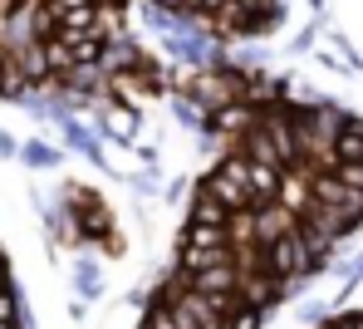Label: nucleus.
Here are the masks:
<instances>
[{
	"label": "nucleus",
	"mask_w": 363,
	"mask_h": 329,
	"mask_svg": "<svg viewBox=\"0 0 363 329\" xmlns=\"http://www.w3.org/2000/svg\"><path fill=\"white\" fill-rule=\"evenodd\" d=\"M64 211L74 216V226H79V241H84V251H99L113 231H118V211H113V201L104 197L94 182H79V177H64L60 192H55Z\"/></svg>",
	"instance_id": "1"
},
{
	"label": "nucleus",
	"mask_w": 363,
	"mask_h": 329,
	"mask_svg": "<svg viewBox=\"0 0 363 329\" xmlns=\"http://www.w3.org/2000/svg\"><path fill=\"white\" fill-rule=\"evenodd\" d=\"M201 192H211L216 201H226L231 211H255V192H250V157L231 152L221 162H211L201 177H196Z\"/></svg>",
	"instance_id": "2"
},
{
	"label": "nucleus",
	"mask_w": 363,
	"mask_h": 329,
	"mask_svg": "<svg viewBox=\"0 0 363 329\" xmlns=\"http://www.w3.org/2000/svg\"><path fill=\"white\" fill-rule=\"evenodd\" d=\"M290 231H300V216L285 206V201H265V206H255V241L260 246H275L280 236H290Z\"/></svg>",
	"instance_id": "3"
},
{
	"label": "nucleus",
	"mask_w": 363,
	"mask_h": 329,
	"mask_svg": "<svg viewBox=\"0 0 363 329\" xmlns=\"http://www.w3.org/2000/svg\"><path fill=\"white\" fill-rule=\"evenodd\" d=\"M186 285L196 295H226V290H241V270L226 265H206V270H186Z\"/></svg>",
	"instance_id": "4"
},
{
	"label": "nucleus",
	"mask_w": 363,
	"mask_h": 329,
	"mask_svg": "<svg viewBox=\"0 0 363 329\" xmlns=\"http://www.w3.org/2000/svg\"><path fill=\"white\" fill-rule=\"evenodd\" d=\"M69 280H74V290H79V300H84V305L104 300V265H99V256H74Z\"/></svg>",
	"instance_id": "5"
},
{
	"label": "nucleus",
	"mask_w": 363,
	"mask_h": 329,
	"mask_svg": "<svg viewBox=\"0 0 363 329\" xmlns=\"http://www.w3.org/2000/svg\"><path fill=\"white\" fill-rule=\"evenodd\" d=\"M231 206L226 201H216L211 192H201L196 182H191V197H186V221H206V226H231Z\"/></svg>",
	"instance_id": "6"
},
{
	"label": "nucleus",
	"mask_w": 363,
	"mask_h": 329,
	"mask_svg": "<svg viewBox=\"0 0 363 329\" xmlns=\"http://www.w3.org/2000/svg\"><path fill=\"white\" fill-rule=\"evenodd\" d=\"M20 162L35 167V172H45V167H60L64 152L55 147V143H45V138H25V143H20Z\"/></svg>",
	"instance_id": "7"
},
{
	"label": "nucleus",
	"mask_w": 363,
	"mask_h": 329,
	"mask_svg": "<svg viewBox=\"0 0 363 329\" xmlns=\"http://www.w3.org/2000/svg\"><path fill=\"white\" fill-rule=\"evenodd\" d=\"M334 143H339V157H344V162H363V118L359 113L344 118V128H339Z\"/></svg>",
	"instance_id": "8"
},
{
	"label": "nucleus",
	"mask_w": 363,
	"mask_h": 329,
	"mask_svg": "<svg viewBox=\"0 0 363 329\" xmlns=\"http://www.w3.org/2000/svg\"><path fill=\"white\" fill-rule=\"evenodd\" d=\"M280 177L285 172H275V167H260V162H250V192H255V206H265V201L280 197Z\"/></svg>",
	"instance_id": "9"
},
{
	"label": "nucleus",
	"mask_w": 363,
	"mask_h": 329,
	"mask_svg": "<svg viewBox=\"0 0 363 329\" xmlns=\"http://www.w3.org/2000/svg\"><path fill=\"white\" fill-rule=\"evenodd\" d=\"M167 108H172V118H177L182 128H191L196 138L206 133V108H196L191 99H167Z\"/></svg>",
	"instance_id": "10"
},
{
	"label": "nucleus",
	"mask_w": 363,
	"mask_h": 329,
	"mask_svg": "<svg viewBox=\"0 0 363 329\" xmlns=\"http://www.w3.org/2000/svg\"><path fill=\"white\" fill-rule=\"evenodd\" d=\"M123 182L138 192V197H162V182H157V167H138V172H123Z\"/></svg>",
	"instance_id": "11"
},
{
	"label": "nucleus",
	"mask_w": 363,
	"mask_h": 329,
	"mask_svg": "<svg viewBox=\"0 0 363 329\" xmlns=\"http://www.w3.org/2000/svg\"><path fill=\"white\" fill-rule=\"evenodd\" d=\"M324 30H329V25H324ZM329 45L339 50V60H349V65L363 74V50H354V45H349V35H344V30H329Z\"/></svg>",
	"instance_id": "12"
},
{
	"label": "nucleus",
	"mask_w": 363,
	"mask_h": 329,
	"mask_svg": "<svg viewBox=\"0 0 363 329\" xmlns=\"http://www.w3.org/2000/svg\"><path fill=\"white\" fill-rule=\"evenodd\" d=\"M324 25H329V15H319V20H309V25H304L300 35L290 40V50H295V55H304V50H309V45L319 40V30H324Z\"/></svg>",
	"instance_id": "13"
},
{
	"label": "nucleus",
	"mask_w": 363,
	"mask_h": 329,
	"mask_svg": "<svg viewBox=\"0 0 363 329\" xmlns=\"http://www.w3.org/2000/svg\"><path fill=\"white\" fill-rule=\"evenodd\" d=\"M329 177H339L344 187H354V192H363V162H339Z\"/></svg>",
	"instance_id": "14"
},
{
	"label": "nucleus",
	"mask_w": 363,
	"mask_h": 329,
	"mask_svg": "<svg viewBox=\"0 0 363 329\" xmlns=\"http://www.w3.org/2000/svg\"><path fill=\"white\" fill-rule=\"evenodd\" d=\"M99 256H104V261H123V256H128V231H123V226L99 246Z\"/></svg>",
	"instance_id": "15"
},
{
	"label": "nucleus",
	"mask_w": 363,
	"mask_h": 329,
	"mask_svg": "<svg viewBox=\"0 0 363 329\" xmlns=\"http://www.w3.org/2000/svg\"><path fill=\"white\" fill-rule=\"evenodd\" d=\"M329 315H334V310H329L324 300H304V305H300V320H304V325H324Z\"/></svg>",
	"instance_id": "16"
},
{
	"label": "nucleus",
	"mask_w": 363,
	"mask_h": 329,
	"mask_svg": "<svg viewBox=\"0 0 363 329\" xmlns=\"http://www.w3.org/2000/svg\"><path fill=\"white\" fill-rule=\"evenodd\" d=\"M265 325V315H260V310H250V305H245L241 315H231V320H226V329H260Z\"/></svg>",
	"instance_id": "17"
},
{
	"label": "nucleus",
	"mask_w": 363,
	"mask_h": 329,
	"mask_svg": "<svg viewBox=\"0 0 363 329\" xmlns=\"http://www.w3.org/2000/svg\"><path fill=\"white\" fill-rule=\"evenodd\" d=\"M191 182H196V177H172V182L162 187V201H182V197H191Z\"/></svg>",
	"instance_id": "18"
},
{
	"label": "nucleus",
	"mask_w": 363,
	"mask_h": 329,
	"mask_svg": "<svg viewBox=\"0 0 363 329\" xmlns=\"http://www.w3.org/2000/svg\"><path fill=\"white\" fill-rule=\"evenodd\" d=\"M133 157H138L143 167H157V162H162V152H157V143H138V147H133Z\"/></svg>",
	"instance_id": "19"
},
{
	"label": "nucleus",
	"mask_w": 363,
	"mask_h": 329,
	"mask_svg": "<svg viewBox=\"0 0 363 329\" xmlns=\"http://www.w3.org/2000/svg\"><path fill=\"white\" fill-rule=\"evenodd\" d=\"M0 157H5V162H10V157H20V143H15L5 128H0Z\"/></svg>",
	"instance_id": "20"
},
{
	"label": "nucleus",
	"mask_w": 363,
	"mask_h": 329,
	"mask_svg": "<svg viewBox=\"0 0 363 329\" xmlns=\"http://www.w3.org/2000/svg\"><path fill=\"white\" fill-rule=\"evenodd\" d=\"M84 315H89V305H84V300H69V320H74V325H79V320H84Z\"/></svg>",
	"instance_id": "21"
},
{
	"label": "nucleus",
	"mask_w": 363,
	"mask_h": 329,
	"mask_svg": "<svg viewBox=\"0 0 363 329\" xmlns=\"http://www.w3.org/2000/svg\"><path fill=\"white\" fill-rule=\"evenodd\" d=\"M10 280V256H5V246H0V285Z\"/></svg>",
	"instance_id": "22"
},
{
	"label": "nucleus",
	"mask_w": 363,
	"mask_h": 329,
	"mask_svg": "<svg viewBox=\"0 0 363 329\" xmlns=\"http://www.w3.org/2000/svg\"><path fill=\"white\" fill-rule=\"evenodd\" d=\"M324 5H329V0H309V10H314V20L324 15Z\"/></svg>",
	"instance_id": "23"
}]
</instances>
